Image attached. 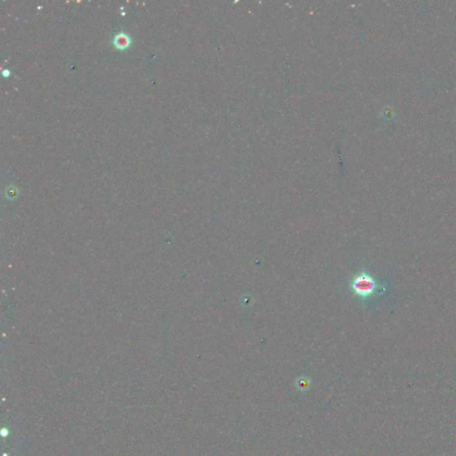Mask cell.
I'll return each mask as SVG.
<instances>
[{
	"label": "cell",
	"instance_id": "1",
	"mask_svg": "<svg viewBox=\"0 0 456 456\" xmlns=\"http://www.w3.org/2000/svg\"><path fill=\"white\" fill-rule=\"evenodd\" d=\"M348 287L351 293L363 302L381 298L388 290V284L379 281L366 268L351 277Z\"/></svg>",
	"mask_w": 456,
	"mask_h": 456
},
{
	"label": "cell",
	"instance_id": "2",
	"mask_svg": "<svg viewBox=\"0 0 456 456\" xmlns=\"http://www.w3.org/2000/svg\"><path fill=\"white\" fill-rule=\"evenodd\" d=\"M129 43H130V40H129V38L127 35H118L117 37L114 39L115 45L117 46L118 48H121V49L127 47L129 45Z\"/></svg>",
	"mask_w": 456,
	"mask_h": 456
}]
</instances>
